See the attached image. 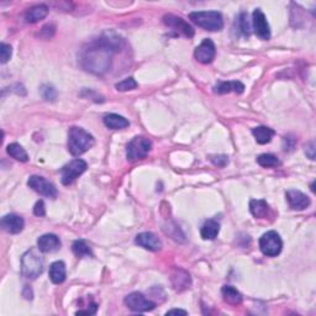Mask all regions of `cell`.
Segmentation results:
<instances>
[{
	"label": "cell",
	"instance_id": "obj_1",
	"mask_svg": "<svg viewBox=\"0 0 316 316\" xmlns=\"http://www.w3.org/2000/svg\"><path fill=\"white\" fill-rule=\"evenodd\" d=\"M122 40L114 34H104L100 39L94 40L83 51V68L93 74H104L111 66L113 54L121 47Z\"/></svg>",
	"mask_w": 316,
	"mask_h": 316
},
{
	"label": "cell",
	"instance_id": "obj_2",
	"mask_svg": "<svg viewBox=\"0 0 316 316\" xmlns=\"http://www.w3.org/2000/svg\"><path fill=\"white\" fill-rule=\"evenodd\" d=\"M96 143L93 135L89 134L84 129L73 128L70 129L68 132V151L71 152L72 156H80L88 149H90Z\"/></svg>",
	"mask_w": 316,
	"mask_h": 316
},
{
	"label": "cell",
	"instance_id": "obj_3",
	"mask_svg": "<svg viewBox=\"0 0 316 316\" xmlns=\"http://www.w3.org/2000/svg\"><path fill=\"white\" fill-rule=\"evenodd\" d=\"M44 272V258L36 249L31 248L21 257V274L27 279H36Z\"/></svg>",
	"mask_w": 316,
	"mask_h": 316
},
{
	"label": "cell",
	"instance_id": "obj_4",
	"mask_svg": "<svg viewBox=\"0 0 316 316\" xmlns=\"http://www.w3.org/2000/svg\"><path fill=\"white\" fill-rule=\"evenodd\" d=\"M189 19L199 27L208 31H220L224 27V19L219 11H194Z\"/></svg>",
	"mask_w": 316,
	"mask_h": 316
},
{
	"label": "cell",
	"instance_id": "obj_5",
	"mask_svg": "<svg viewBox=\"0 0 316 316\" xmlns=\"http://www.w3.org/2000/svg\"><path fill=\"white\" fill-rule=\"evenodd\" d=\"M152 149L151 140L146 139L143 136H136L128 143L126 147V157L130 162L143 160L148 156Z\"/></svg>",
	"mask_w": 316,
	"mask_h": 316
},
{
	"label": "cell",
	"instance_id": "obj_6",
	"mask_svg": "<svg viewBox=\"0 0 316 316\" xmlns=\"http://www.w3.org/2000/svg\"><path fill=\"white\" fill-rule=\"evenodd\" d=\"M260 248L267 257H277L283 248V241L279 234L275 231H268L260 238Z\"/></svg>",
	"mask_w": 316,
	"mask_h": 316
},
{
	"label": "cell",
	"instance_id": "obj_7",
	"mask_svg": "<svg viewBox=\"0 0 316 316\" xmlns=\"http://www.w3.org/2000/svg\"><path fill=\"white\" fill-rule=\"evenodd\" d=\"M88 166L87 162L80 158H76V160L71 161L66 166H63L61 169V180L63 185H71L74 180L79 176H82L85 171H87Z\"/></svg>",
	"mask_w": 316,
	"mask_h": 316
},
{
	"label": "cell",
	"instance_id": "obj_8",
	"mask_svg": "<svg viewBox=\"0 0 316 316\" xmlns=\"http://www.w3.org/2000/svg\"><path fill=\"white\" fill-rule=\"evenodd\" d=\"M123 301H125V305L135 312L151 311V310H153L156 307V303L149 300L142 293L139 292H134L131 294L126 295Z\"/></svg>",
	"mask_w": 316,
	"mask_h": 316
},
{
	"label": "cell",
	"instance_id": "obj_9",
	"mask_svg": "<svg viewBox=\"0 0 316 316\" xmlns=\"http://www.w3.org/2000/svg\"><path fill=\"white\" fill-rule=\"evenodd\" d=\"M27 185L30 186L33 191H35L36 193L42 195V197L56 199L57 195H58V192H57L56 186L44 177L31 176L27 180Z\"/></svg>",
	"mask_w": 316,
	"mask_h": 316
},
{
	"label": "cell",
	"instance_id": "obj_10",
	"mask_svg": "<svg viewBox=\"0 0 316 316\" xmlns=\"http://www.w3.org/2000/svg\"><path fill=\"white\" fill-rule=\"evenodd\" d=\"M215 56H216V47L215 44L210 39L203 40V42L195 48L194 57L198 62L203 63V65H209L214 61Z\"/></svg>",
	"mask_w": 316,
	"mask_h": 316
},
{
	"label": "cell",
	"instance_id": "obj_11",
	"mask_svg": "<svg viewBox=\"0 0 316 316\" xmlns=\"http://www.w3.org/2000/svg\"><path fill=\"white\" fill-rule=\"evenodd\" d=\"M252 25H254L255 34L260 37L261 40L271 39V28H269V24L267 21L266 15L262 13L261 9H256L252 14Z\"/></svg>",
	"mask_w": 316,
	"mask_h": 316
},
{
	"label": "cell",
	"instance_id": "obj_12",
	"mask_svg": "<svg viewBox=\"0 0 316 316\" xmlns=\"http://www.w3.org/2000/svg\"><path fill=\"white\" fill-rule=\"evenodd\" d=\"M163 22L167 25L168 27L176 30L178 34H182L185 37H193L194 36V28L185 21L184 19L179 18V16L172 15V14H167L163 16Z\"/></svg>",
	"mask_w": 316,
	"mask_h": 316
},
{
	"label": "cell",
	"instance_id": "obj_13",
	"mask_svg": "<svg viewBox=\"0 0 316 316\" xmlns=\"http://www.w3.org/2000/svg\"><path fill=\"white\" fill-rule=\"evenodd\" d=\"M135 242L136 245L152 252H157L162 248V241L153 232H141L135 238Z\"/></svg>",
	"mask_w": 316,
	"mask_h": 316
},
{
	"label": "cell",
	"instance_id": "obj_14",
	"mask_svg": "<svg viewBox=\"0 0 316 316\" xmlns=\"http://www.w3.org/2000/svg\"><path fill=\"white\" fill-rule=\"evenodd\" d=\"M25 221L20 215L8 214L2 219V228L8 234H20L24 230Z\"/></svg>",
	"mask_w": 316,
	"mask_h": 316
},
{
	"label": "cell",
	"instance_id": "obj_15",
	"mask_svg": "<svg viewBox=\"0 0 316 316\" xmlns=\"http://www.w3.org/2000/svg\"><path fill=\"white\" fill-rule=\"evenodd\" d=\"M287 202H288L289 206L293 210H304L310 205V199L306 194L301 193L300 191H288L286 193Z\"/></svg>",
	"mask_w": 316,
	"mask_h": 316
},
{
	"label": "cell",
	"instance_id": "obj_16",
	"mask_svg": "<svg viewBox=\"0 0 316 316\" xmlns=\"http://www.w3.org/2000/svg\"><path fill=\"white\" fill-rule=\"evenodd\" d=\"M37 247L44 254H50V252H54L61 247V241H59L58 236L53 234H46L42 235L37 240Z\"/></svg>",
	"mask_w": 316,
	"mask_h": 316
},
{
	"label": "cell",
	"instance_id": "obj_17",
	"mask_svg": "<svg viewBox=\"0 0 316 316\" xmlns=\"http://www.w3.org/2000/svg\"><path fill=\"white\" fill-rule=\"evenodd\" d=\"M249 211H251V214L254 215L256 219H266L269 215L271 209H269L268 203L266 200L252 199L249 202Z\"/></svg>",
	"mask_w": 316,
	"mask_h": 316
},
{
	"label": "cell",
	"instance_id": "obj_18",
	"mask_svg": "<svg viewBox=\"0 0 316 316\" xmlns=\"http://www.w3.org/2000/svg\"><path fill=\"white\" fill-rule=\"evenodd\" d=\"M48 14V7L45 4L35 5V7L30 8L25 14V20L28 24H35L39 22L40 20H44Z\"/></svg>",
	"mask_w": 316,
	"mask_h": 316
},
{
	"label": "cell",
	"instance_id": "obj_19",
	"mask_svg": "<svg viewBox=\"0 0 316 316\" xmlns=\"http://www.w3.org/2000/svg\"><path fill=\"white\" fill-rule=\"evenodd\" d=\"M221 295H223L224 301L230 305H240L243 300L242 294L232 286H224L221 288Z\"/></svg>",
	"mask_w": 316,
	"mask_h": 316
},
{
	"label": "cell",
	"instance_id": "obj_20",
	"mask_svg": "<svg viewBox=\"0 0 316 316\" xmlns=\"http://www.w3.org/2000/svg\"><path fill=\"white\" fill-rule=\"evenodd\" d=\"M104 123L106 128L111 129V130H122V129H126L130 125L128 119L117 114L106 115L104 116Z\"/></svg>",
	"mask_w": 316,
	"mask_h": 316
},
{
	"label": "cell",
	"instance_id": "obj_21",
	"mask_svg": "<svg viewBox=\"0 0 316 316\" xmlns=\"http://www.w3.org/2000/svg\"><path fill=\"white\" fill-rule=\"evenodd\" d=\"M220 232V224L215 220H206L200 230L203 240H215Z\"/></svg>",
	"mask_w": 316,
	"mask_h": 316
},
{
	"label": "cell",
	"instance_id": "obj_22",
	"mask_svg": "<svg viewBox=\"0 0 316 316\" xmlns=\"http://www.w3.org/2000/svg\"><path fill=\"white\" fill-rule=\"evenodd\" d=\"M50 279L54 284H61L66 280V264L62 261L53 262L50 267Z\"/></svg>",
	"mask_w": 316,
	"mask_h": 316
},
{
	"label": "cell",
	"instance_id": "obj_23",
	"mask_svg": "<svg viewBox=\"0 0 316 316\" xmlns=\"http://www.w3.org/2000/svg\"><path fill=\"white\" fill-rule=\"evenodd\" d=\"M252 134L260 145H266V143L271 142L272 137L275 135V131L271 128H267V126H257L252 130Z\"/></svg>",
	"mask_w": 316,
	"mask_h": 316
},
{
	"label": "cell",
	"instance_id": "obj_24",
	"mask_svg": "<svg viewBox=\"0 0 316 316\" xmlns=\"http://www.w3.org/2000/svg\"><path fill=\"white\" fill-rule=\"evenodd\" d=\"M214 91L217 94H226L230 93V91L242 94L245 91V85L241 82H221L220 84L214 87Z\"/></svg>",
	"mask_w": 316,
	"mask_h": 316
},
{
	"label": "cell",
	"instance_id": "obj_25",
	"mask_svg": "<svg viewBox=\"0 0 316 316\" xmlns=\"http://www.w3.org/2000/svg\"><path fill=\"white\" fill-rule=\"evenodd\" d=\"M172 283H173L174 289L184 290L191 286V277L183 269H177L176 273H173L172 275Z\"/></svg>",
	"mask_w": 316,
	"mask_h": 316
},
{
	"label": "cell",
	"instance_id": "obj_26",
	"mask_svg": "<svg viewBox=\"0 0 316 316\" xmlns=\"http://www.w3.org/2000/svg\"><path fill=\"white\" fill-rule=\"evenodd\" d=\"M7 152L9 156L15 158L16 161H20V162H27L28 161L27 152L19 143H10V145H8Z\"/></svg>",
	"mask_w": 316,
	"mask_h": 316
},
{
	"label": "cell",
	"instance_id": "obj_27",
	"mask_svg": "<svg viewBox=\"0 0 316 316\" xmlns=\"http://www.w3.org/2000/svg\"><path fill=\"white\" fill-rule=\"evenodd\" d=\"M72 251H73V254L78 258L93 257V252H91L90 247L87 245V242L84 240H77L72 245Z\"/></svg>",
	"mask_w": 316,
	"mask_h": 316
},
{
	"label": "cell",
	"instance_id": "obj_28",
	"mask_svg": "<svg viewBox=\"0 0 316 316\" xmlns=\"http://www.w3.org/2000/svg\"><path fill=\"white\" fill-rule=\"evenodd\" d=\"M257 163L261 166V167L264 168H271V167H277L279 166V160H278L277 156L271 153H263L260 154L257 157Z\"/></svg>",
	"mask_w": 316,
	"mask_h": 316
},
{
	"label": "cell",
	"instance_id": "obj_29",
	"mask_svg": "<svg viewBox=\"0 0 316 316\" xmlns=\"http://www.w3.org/2000/svg\"><path fill=\"white\" fill-rule=\"evenodd\" d=\"M115 88H116L119 91L132 90V89L137 88V82L134 78H132V77H130V78H126V79L121 80V82L116 83Z\"/></svg>",
	"mask_w": 316,
	"mask_h": 316
},
{
	"label": "cell",
	"instance_id": "obj_30",
	"mask_svg": "<svg viewBox=\"0 0 316 316\" xmlns=\"http://www.w3.org/2000/svg\"><path fill=\"white\" fill-rule=\"evenodd\" d=\"M238 26H240V31L246 37L251 35V26H249L248 22V15L246 13H242L238 18Z\"/></svg>",
	"mask_w": 316,
	"mask_h": 316
},
{
	"label": "cell",
	"instance_id": "obj_31",
	"mask_svg": "<svg viewBox=\"0 0 316 316\" xmlns=\"http://www.w3.org/2000/svg\"><path fill=\"white\" fill-rule=\"evenodd\" d=\"M41 94L44 97V99L48 100V102H54L57 98V90L52 85H42Z\"/></svg>",
	"mask_w": 316,
	"mask_h": 316
},
{
	"label": "cell",
	"instance_id": "obj_32",
	"mask_svg": "<svg viewBox=\"0 0 316 316\" xmlns=\"http://www.w3.org/2000/svg\"><path fill=\"white\" fill-rule=\"evenodd\" d=\"M11 54H13V50H11V46L3 42L2 47H0V58H2V63H7L11 58Z\"/></svg>",
	"mask_w": 316,
	"mask_h": 316
},
{
	"label": "cell",
	"instance_id": "obj_33",
	"mask_svg": "<svg viewBox=\"0 0 316 316\" xmlns=\"http://www.w3.org/2000/svg\"><path fill=\"white\" fill-rule=\"evenodd\" d=\"M210 160L215 166H217V167H225V166L229 163L228 156H212Z\"/></svg>",
	"mask_w": 316,
	"mask_h": 316
},
{
	"label": "cell",
	"instance_id": "obj_34",
	"mask_svg": "<svg viewBox=\"0 0 316 316\" xmlns=\"http://www.w3.org/2000/svg\"><path fill=\"white\" fill-rule=\"evenodd\" d=\"M34 214L36 215V216H45L46 215V208H45V203L42 202V200H39L35 204V206H34Z\"/></svg>",
	"mask_w": 316,
	"mask_h": 316
},
{
	"label": "cell",
	"instance_id": "obj_35",
	"mask_svg": "<svg viewBox=\"0 0 316 316\" xmlns=\"http://www.w3.org/2000/svg\"><path fill=\"white\" fill-rule=\"evenodd\" d=\"M295 142H297V140L295 139H290L289 136L284 137V140H283L284 151H288V152L293 151V149H294V147H295Z\"/></svg>",
	"mask_w": 316,
	"mask_h": 316
},
{
	"label": "cell",
	"instance_id": "obj_36",
	"mask_svg": "<svg viewBox=\"0 0 316 316\" xmlns=\"http://www.w3.org/2000/svg\"><path fill=\"white\" fill-rule=\"evenodd\" d=\"M305 153L310 160H315V143L309 142L305 145Z\"/></svg>",
	"mask_w": 316,
	"mask_h": 316
},
{
	"label": "cell",
	"instance_id": "obj_37",
	"mask_svg": "<svg viewBox=\"0 0 316 316\" xmlns=\"http://www.w3.org/2000/svg\"><path fill=\"white\" fill-rule=\"evenodd\" d=\"M97 310H98V304L93 303L91 304V307H89V309L87 310H79V311H77L76 314L77 315H94V314H97Z\"/></svg>",
	"mask_w": 316,
	"mask_h": 316
},
{
	"label": "cell",
	"instance_id": "obj_38",
	"mask_svg": "<svg viewBox=\"0 0 316 316\" xmlns=\"http://www.w3.org/2000/svg\"><path fill=\"white\" fill-rule=\"evenodd\" d=\"M22 295H24L25 299H27V300H31V299L34 298L33 290H31L30 287L25 286V289H24V293H22Z\"/></svg>",
	"mask_w": 316,
	"mask_h": 316
},
{
	"label": "cell",
	"instance_id": "obj_39",
	"mask_svg": "<svg viewBox=\"0 0 316 316\" xmlns=\"http://www.w3.org/2000/svg\"><path fill=\"white\" fill-rule=\"evenodd\" d=\"M166 315H188V311L185 310H180V309H173V310H169L167 311Z\"/></svg>",
	"mask_w": 316,
	"mask_h": 316
}]
</instances>
